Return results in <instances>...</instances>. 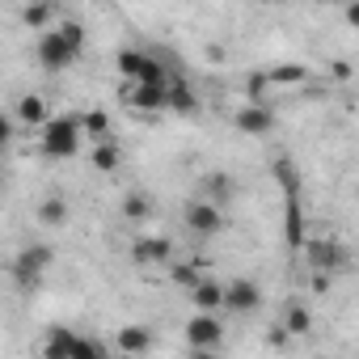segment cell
Wrapping results in <instances>:
<instances>
[{
	"label": "cell",
	"mask_w": 359,
	"mask_h": 359,
	"mask_svg": "<svg viewBox=\"0 0 359 359\" xmlns=\"http://www.w3.org/2000/svg\"><path fill=\"white\" fill-rule=\"evenodd\" d=\"M47 262H51V250H47V245H30V250H22V258L13 262L18 283H22V287H39V275L47 271Z\"/></svg>",
	"instance_id": "cell-9"
},
{
	"label": "cell",
	"mask_w": 359,
	"mask_h": 359,
	"mask_svg": "<svg viewBox=\"0 0 359 359\" xmlns=\"http://www.w3.org/2000/svg\"><path fill=\"white\" fill-rule=\"evenodd\" d=\"M262 304V287L254 283V279H233L229 287H224V309H233V313H254Z\"/></svg>",
	"instance_id": "cell-12"
},
{
	"label": "cell",
	"mask_w": 359,
	"mask_h": 359,
	"mask_svg": "<svg viewBox=\"0 0 359 359\" xmlns=\"http://www.w3.org/2000/svg\"><path fill=\"white\" fill-rule=\"evenodd\" d=\"M43 355H97V346L89 342V338H81V334H72V330H51L47 334V342H43Z\"/></svg>",
	"instance_id": "cell-11"
},
{
	"label": "cell",
	"mask_w": 359,
	"mask_h": 359,
	"mask_svg": "<svg viewBox=\"0 0 359 359\" xmlns=\"http://www.w3.org/2000/svg\"><path fill=\"white\" fill-rule=\"evenodd\" d=\"M123 102L140 114H156L165 110V85H152V81H127L123 89Z\"/></svg>",
	"instance_id": "cell-6"
},
{
	"label": "cell",
	"mask_w": 359,
	"mask_h": 359,
	"mask_svg": "<svg viewBox=\"0 0 359 359\" xmlns=\"http://www.w3.org/2000/svg\"><path fill=\"white\" fill-rule=\"evenodd\" d=\"M68 216H72V208H68V199H60V195L43 199V203H39V212H34V220H39V224H47V229L68 224Z\"/></svg>",
	"instance_id": "cell-15"
},
{
	"label": "cell",
	"mask_w": 359,
	"mask_h": 359,
	"mask_svg": "<svg viewBox=\"0 0 359 359\" xmlns=\"http://www.w3.org/2000/svg\"><path fill=\"white\" fill-rule=\"evenodd\" d=\"M169 258H173V245L165 237H135L131 241V262H140V266H156Z\"/></svg>",
	"instance_id": "cell-13"
},
{
	"label": "cell",
	"mask_w": 359,
	"mask_h": 359,
	"mask_svg": "<svg viewBox=\"0 0 359 359\" xmlns=\"http://www.w3.org/2000/svg\"><path fill=\"white\" fill-rule=\"evenodd\" d=\"M47 18H51L47 5H30V9H26V22H30V26H47Z\"/></svg>",
	"instance_id": "cell-26"
},
{
	"label": "cell",
	"mask_w": 359,
	"mask_h": 359,
	"mask_svg": "<svg viewBox=\"0 0 359 359\" xmlns=\"http://www.w3.org/2000/svg\"><path fill=\"white\" fill-rule=\"evenodd\" d=\"M123 216H127V220H135V224H140V220H148V216H152V203H148V195L131 191V195L123 199Z\"/></svg>",
	"instance_id": "cell-21"
},
{
	"label": "cell",
	"mask_w": 359,
	"mask_h": 359,
	"mask_svg": "<svg viewBox=\"0 0 359 359\" xmlns=\"http://www.w3.org/2000/svg\"><path fill=\"white\" fill-rule=\"evenodd\" d=\"M118 72H123V81H152V85H165L169 81V72L148 51H135V47H123L118 51Z\"/></svg>",
	"instance_id": "cell-4"
},
{
	"label": "cell",
	"mask_w": 359,
	"mask_h": 359,
	"mask_svg": "<svg viewBox=\"0 0 359 359\" xmlns=\"http://www.w3.org/2000/svg\"><path fill=\"white\" fill-rule=\"evenodd\" d=\"M182 224H187L195 237H216V233L224 229V212H220V203H216V199L195 195V199L182 208Z\"/></svg>",
	"instance_id": "cell-3"
},
{
	"label": "cell",
	"mask_w": 359,
	"mask_h": 359,
	"mask_svg": "<svg viewBox=\"0 0 359 359\" xmlns=\"http://www.w3.org/2000/svg\"><path fill=\"white\" fill-rule=\"evenodd\" d=\"M191 300H195V309H208V313H216V309L224 304V287H220L216 279L199 275V279L191 283Z\"/></svg>",
	"instance_id": "cell-14"
},
{
	"label": "cell",
	"mask_w": 359,
	"mask_h": 359,
	"mask_svg": "<svg viewBox=\"0 0 359 359\" xmlns=\"http://www.w3.org/2000/svg\"><path fill=\"white\" fill-rule=\"evenodd\" d=\"M304 262L313 271H321V275H334L346 262V250L338 241H330V237H317V241H304Z\"/></svg>",
	"instance_id": "cell-5"
},
{
	"label": "cell",
	"mask_w": 359,
	"mask_h": 359,
	"mask_svg": "<svg viewBox=\"0 0 359 359\" xmlns=\"http://www.w3.org/2000/svg\"><path fill=\"white\" fill-rule=\"evenodd\" d=\"M187 338H191V346H195V351H216V346H220V338H224V325H220L208 309H199V313L187 321Z\"/></svg>",
	"instance_id": "cell-7"
},
{
	"label": "cell",
	"mask_w": 359,
	"mask_h": 359,
	"mask_svg": "<svg viewBox=\"0 0 359 359\" xmlns=\"http://www.w3.org/2000/svg\"><path fill=\"white\" fill-rule=\"evenodd\" d=\"M199 195H208V199H233L237 195V182H233V177L229 173H203L199 177Z\"/></svg>",
	"instance_id": "cell-16"
},
{
	"label": "cell",
	"mask_w": 359,
	"mask_h": 359,
	"mask_svg": "<svg viewBox=\"0 0 359 359\" xmlns=\"http://www.w3.org/2000/svg\"><path fill=\"white\" fill-rule=\"evenodd\" d=\"M51 114H47V102L39 97V93H26V97H18V123H26V127H43Z\"/></svg>",
	"instance_id": "cell-17"
},
{
	"label": "cell",
	"mask_w": 359,
	"mask_h": 359,
	"mask_svg": "<svg viewBox=\"0 0 359 359\" xmlns=\"http://www.w3.org/2000/svg\"><path fill=\"white\" fill-rule=\"evenodd\" d=\"M309 325H313V313H309L304 304H292L287 317H283V330H287V334H304Z\"/></svg>",
	"instance_id": "cell-23"
},
{
	"label": "cell",
	"mask_w": 359,
	"mask_h": 359,
	"mask_svg": "<svg viewBox=\"0 0 359 359\" xmlns=\"http://www.w3.org/2000/svg\"><path fill=\"white\" fill-rule=\"evenodd\" d=\"M346 26H355V30H359V0H355L351 9H346Z\"/></svg>",
	"instance_id": "cell-27"
},
{
	"label": "cell",
	"mask_w": 359,
	"mask_h": 359,
	"mask_svg": "<svg viewBox=\"0 0 359 359\" xmlns=\"http://www.w3.org/2000/svg\"><path fill=\"white\" fill-rule=\"evenodd\" d=\"M152 346V334L144 330V325H127V330H118V351L123 355H144Z\"/></svg>",
	"instance_id": "cell-18"
},
{
	"label": "cell",
	"mask_w": 359,
	"mask_h": 359,
	"mask_svg": "<svg viewBox=\"0 0 359 359\" xmlns=\"http://www.w3.org/2000/svg\"><path fill=\"white\" fill-rule=\"evenodd\" d=\"M76 47L64 39V30L55 26V30H47L43 39H39V47H34V60H39V68H47V72H64V68H72L76 64Z\"/></svg>",
	"instance_id": "cell-2"
},
{
	"label": "cell",
	"mask_w": 359,
	"mask_h": 359,
	"mask_svg": "<svg viewBox=\"0 0 359 359\" xmlns=\"http://www.w3.org/2000/svg\"><path fill=\"white\" fill-rule=\"evenodd\" d=\"M287 245H292V250L304 245V237H300V203H296V195H287Z\"/></svg>",
	"instance_id": "cell-22"
},
{
	"label": "cell",
	"mask_w": 359,
	"mask_h": 359,
	"mask_svg": "<svg viewBox=\"0 0 359 359\" xmlns=\"http://www.w3.org/2000/svg\"><path fill=\"white\" fill-rule=\"evenodd\" d=\"M85 135L106 140V135H110V118H106L102 110H89V114H85Z\"/></svg>",
	"instance_id": "cell-24"
},
{
	"label": "cell",
	"mask_w": 359,
	"mask_h": 359,
	"mask_svg": "<svg viewBox=\"0 0 359 359\" xmlns=\"http://www.w3.org/2000/svg\"><path fill=\"white\" fill-rule=\"evenodd\" d=\"M165 110H169V114H195V110H199V93L191 89L187 76L169 72V81H165Z\"/></svg>",
	"instance_id": "cell-8"
},
{
	"label": "cell",
	"mask_w": 359,
	"mask_h": 359,
	"mask_svg": "<svg viewBox=\"0 0 359 359\" xmlns=\"http://www.w3.org/2000/svg\"><path fill=\"white\" fill-rule=\"evenodd\" d=\"M60 30H64V39H68L76 51H85V26H81V22H64Z\"/></svg>",
	"instance_id": "cell-25"
},
{
	"label": "cell",
	"mask_w": 359,
	"mask_h": 359,
	"mask_svg": "<svg viewBox=\"0 0 359 359\" xmlns=\"http://www.w3.org/2000/svg\"><path fill=\"white\" fill-rule=\"evenodd\" d=\"M233 123H237V131H245V135H266V131H275V110H271L266 102H254V106H241V110L233 114Z\"/></svg>",
	"instance_id": "cell-10"
},
{
	"label": "cell",
	"mask_w": 359,
	"mask_h": 359,
	"mask_svg": "<svg viewBox=\"0 0 359 359\" xmlns=\"http://www.w3.org/2000/svg\"><path fill=\"white\" fill-rule=\"evenodd\" d=\"M266 76H271V89H279V85H304V81H309V68H300V64H279V68H271Z\"/></svg>",
	"instance_id": "cell-20"
},
{
	"label": "cell",
	"mask_w": 359,
	"mask_h": 359,
	"mask_svg": "<svg viewBox=\"0 0 359 359\" xmlns=\"http://www.w3.org/2000/svg\"><path fill=\"white\" fill-rule=\"evenodd\" d=\"M81 135H85V114H51V118L43 123L39 148H43V156H51V161H68V156H76Z\"/></svg>",
	"instance_id": "cell-1"
},
{
	"label": "cell",
	"mask_w": 359,
	"mask_h": 359,
	"mask_svg": "<svg viewBox=\"0 0 359 359\" xmlns=\"http://www.w3.org/2000/svg\"><path fill=\"white\" fill-rule=\"evenodd\" d=\"M118 161H123L118 144H110V140H97V144H93V169H102V173H114V169H118Z\"/></svg>",
	"instance_id": "cell-19"
}]
</instances>
